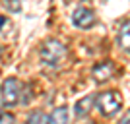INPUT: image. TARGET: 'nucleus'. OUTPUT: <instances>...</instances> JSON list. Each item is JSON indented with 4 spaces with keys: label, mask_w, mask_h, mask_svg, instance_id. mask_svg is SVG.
<instances>
[{
    "label": "nucleus",
    "mask_w": 130,
    "mask_h": 124,
    "mask_svg": "<svg viewBox=\"0 0 130 124\" xmlns=\"http://www.w3.org/2000/svg\"><path fill=\"white\" fill-rule=\"evenodd\" d=\"M39 54H41V60H43L47 66L58 68L66 58V47L60 43V41H56V39H49V41H45V43L41 45Z\"/></svg>",
    "instance_id": "1"
},
{
    "label": "nucleus",
    "mask_w": 130,
    "mask_h": 124,
    "mask_svg": "<svg viewBox=\"0 0 130 124\" xmlns=\"http://www.w3.org/2000/svg\"><path fill=\"white\" fill-rule=\"evenodd\" d=\"M95 103H97V109L101 111V114L111 116V114H115L120 109L122 99H120V95L117 91H105V93H99V97L95 99Z\"/></svg>",
    "instance_id": "2"
},
{
    "label": "nucleus",
    "mask_w": 130,
    "mask_h": 124,
    "mask_svg": "<svg viewBox=\"0 0 130 124\" xmlns=\"http://www.w3.org/2000/svg\"><path fill=\"white\" fill-rule=\"evenodd\" d=\"M20 95H22V85L16 78H8V80L2 83V103L6 107H14L18 101H20Z\"/></svg>",
    "instance_id": "3"
},
{
    "label": "nucleus",
    "mask_w": 130,
    "mask_h": 124,
    "mask_svg": "<svg viewBox=\"0 0 130 124\" xmlns=\"http://www.w3.org/2000/svg\"><path fill=\"white\" fill-rule=\"evenodd\" d=\"M72 23L80 29H89L95 23V14L89 8H76L72 14Z\"/></svg>",
    "instance_id": "4"
},
{
    "label": "nucleus",
    "mask_w": 130,
    "mask_h": 124,
    "mask_svg": "<svg viewBox=\"0 0 130 124\" xmlns=\"http://www.w3.org/2000/svg\"><path fill=\"white\" fill-rule=\"evenodd\" d=\"M115 74V64L113 62H101L91 70V76L97 83H103V81L111 80V76Z\"/></svg>",
    "instance_id": "5"
},
{
    "label": "nucleus",
    "mask_w": 130,
    "mask_h": 124,
    "mask_svg": "<svg viewBox=\"0 0 130 124\" xmlns=\"http://www.w3.org/2000/svg\"><path fill=\"white\" fill-rule=\"evenodd\" d=\"M93 105H95V95H86V97H82L80 101H76V105H74V114H76V116H86L93 109Z\"/></svg>",
    "instance_id": "6"
},
{
    "label": "nucleus",
    "mask_w": 130,
    "mask_h": 124,
    "mask_svg": "<svg viewBox=\"0 0 130 124\" xmlns=\"http://www.w3.org/2000/svg\"><path fill=\"white\" fill-rule=\"evenodd\" d=\"M119 45H120V49H122V50L130 52V20L120 27V31H119Z\"/></svg>",
    "instance_id": "7"
},
{
    "label": "nucleus",
    "mask_w": 130,
    "mask_h": 124,
    "mask_svg": "<svg viewBox=\"0 0 130 124\" xmlns=\"http://www.w3.org/2000/svg\"><path fill=\"white\" fill-rule=\"evenodd\" d=\"M49 124H68V109L66 107L54 109L49 116Z\"/></svg>",
    "instance_id": "8"
},
{
    "label": "nucleus",
    "mask_w": 130,
    "mask_h": 124,
    "mask_svg": "<svg viewBox=\"0 0 130 124\" xmlns=\"http://www.w3.org/2000/svg\"><path fill=\"white\" fill-rule=\"evenodd\" d=\"M27 124H49V116L43 111H33L27 118Z\"/></svg>",
    "instance_id": "9"
},
{
    "label": "nucleus",
    "mask_w": 130,
    "mask_h": 124,
    "mask_svg": "<svg viewBox=\"0 0 130 124\" xmlns=\"http://www.w3.org/2000/svg\"><path fill=\"white\" fill-rule=\"evenodd\" d=\"M0 124H14V116L12 114H2L0 116Z\"/></svg>",
    "instance_id": "10"
},
{
    "label": "nucleus",
    "mask_w": 130,
    "mask_h": 124,
    "mask_svg": "<svg viewBox=\"0 0 130 124\" xmlns=\"http://www.w3.org/2000/svg\"><path fill=\"white\" fill-rule=\"evenodd\" d=\"M4 6H6V8H8V10H20V4H18V2H16V4H12V2H10V0H6V2H4Z\"/></svg>",
    "instance_id": "11"
},
{
    "label": "nucleus",
    "mask_w": 130,
    "mask_h": 124,
    "mask_svg": "<svg viewBox=\"0 0 130 124\" xmlns=\"http://www.w3.org/2000/svg\"><path fill=\"white\" fill-rule=\"evenodd\" d=\"M119 124H130V111H128V113H126V114H124V118L120 120V122H119Z\"/></svg>",
    "instance_id": "12"
},
{
    "label": "nucleus",
    "mask_w": 130,
    "mask_h": 124,
    "mask_svg": "<svg viewBox=\"0 0 130 124\" xmlns=\"http://www.w3.org/2000/svg\"><path fill=\"white\" fill-rule=\"evenodd\" d=\"M4 22H6V20H4V17H2V16H0V27L4 25Z\"/></svg>",
    "instance_id": "13"
},
{
    "label": "nucleus",
    "mask_w": 130,
    "mask_h": 124,
    "mask_svg": "<svg viewBox=\"0 0 130 124\" xmlns=\"http://www.w3.org/2000/svg\"><path fill=\"white\" fill-rule=\"evenodd\" d=\"M0 116H2V111H0Z\"/></svg>",
    "instance_id": "14"
}]
</instances>
